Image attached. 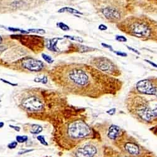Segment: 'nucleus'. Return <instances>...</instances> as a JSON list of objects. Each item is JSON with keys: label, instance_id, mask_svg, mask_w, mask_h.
Segmentation results:
<instances>
[{"label": "nucleus", "instance_id": "nucleus-1", "mask_svg": "<svg viewBox=\"0 0 157 157\" xmlns=\"http://www.w3.org/2000/svg\"><path fill=\"white\" fill-rule=\"evenodd\" d=\"M55 82L65 92L86 97L116 96L122 89L123 82L104 74L89 63H67L53 70Z\"/></svg>", "mask_w": 157, "mask_h": 157}, {"label": "nucleus", "instance_id": "nucleus-2", "mask_svg": "<svg viewBox=\"0 0 157 157\" xmlns=\"http://www.w3.org/2000/svg\"><path fill=\"white\" fill-rule=\"evenodd\" d=\"M126 105L135 118L142 123H157V77L137 82L128 94Z\"/></svg>", "mask_w": 157, "mask_h": 157}, {"label": "nucleus", "instance_id": "nucleus-3", "mask_svg": "<svg viewBox=\"0 0 157 157\" xmlns=\"http://www.w3.org/2000/svg\"><path fill=\"white\" fill-rule=\"evenodd\" d=\"M56 122L54 138L62 148H74L92 136L93 132L89 126L79 118L65 116Z\"/></svg>", "mask_w": 157, "mask_h": 157}, {"label": "nucleus", "instance_id": "nucleus-4", "mask_svg": "<svg viewBox=\"0 0 157 157\" xmlns=\"http://www.w3.org/2000/svg\"><path fill=\"white\" fill-rule=\"evenodd\" d=\"M100 18L107 23H118L133 15L139 6L138 0H87Z\"/></svg>", "mask_w": 157, "mask_h": 157}, {"label": "nucleus", "instance_id": "nucleus-5", "mask_svg": "<svg viewBox=\"0 0 157 157\" xmlns=\"http://www.w3.org/2000/svg\"><path fill=\"white\" fill-rule=\"evenodd\" d=\"M89 64L104 74L113 77L118 78L122 75V70L119 66L107 57H94L89 60Z\"/></svg>", "mask_w": 157, "mask_h": 157}, {"label": "nucleus", "instance_id": "nucleus-6", "mask_svg": "<svg viewBox=\"0 0 157 157\" xmlns=\"http://www.w3.org/2000/svg\"><path fill=\"white\" fill-rule=\"evenodd\" d=\"M74 157H104V151L101 144L95 140L83 141L72 151Z\"/></svg>", "mask_w": 157, "mask_h": 157}, {"label": "nucleus", "instance_id": "nucleus-7", "mask_svg": "<svg viewBox=\"0 0 157 157\" xmlns=\"http://www.w3.org/2000/svg\"><path fill=\"white\" fill-rule=\"evenodd\" d=\"M123 153L128 157H140L142 154V148L135 141L126 140V141H118Z\"/></svg>", "mask_w": 157, "mask_h": 157}, {"label": "nucleus", "instance_id": "nucleus-8", "mask_svg": "<svg viewBox=\"0 0 157 157\" xmlns=\"http://www.w3.org/2000/svg\"><path fill=\"white\" fill-rule=\"evenodd\" d=\"M22 65L25 69L31 72H38L43 68V63L33 58H27L22 61Z\"/></svg>", "mask_w": 157, "mask_h": 157}, {"label": "nucleus", "instance_id": "nucleus-9", "mask_svg": "<svg viewBox=\"0 0 157 157\" xmlns=\"http://www.w3.org/2000/svg\"><path fill=\"white\" fill-rule=\"evenodd\" d=\"M107 135L109 138L111 139V140H115L118 141L119 139H121V137L123 136V132H122L121 129L119 126L116 125H111L108 129Z\"/></svg>", "mask_w": 157, "mask_h": 157}, {"label": "nucleus", "instance_id": "nucleus-10", "mask_svg": "<svg viewBox=\"0 0 157 157\" xmlns=\"http://www.w3.org/2000/svg\"><path fill=\"white\" fill-rule=\"evenodd\" d=\"M60 39L61 38H54L48 40L46 43L47 48L53 52H60V50L57 45Z\"/></svg>", "mask_w": 157, "mask_h": 157}, {"label": "nucleus", "instance_id": "nucleus-11", "mask_svg": "<svg viewBox=\"0 0 157 157\" xmlns=\"http://www.w3.org/2000/svg\"><path fill=\"white\" fill-rule=\"evenodd\" d=\"M69 13L73 14V15H82V13L81 11H79L78 10L74 9L70 7H64L60 9L58 11V13Z\"/></svg>", "mask_w": 157, "mask_h": 157}, {"label": "nucleus", "instance_id": "nucleus-12", "mask_svg": "<svg viewBox=\"0 0 157 157\" xmlns=\"http://www.w3.org/2000/svg\"><path fill=\"white\" fill-rule=\"evenodd\" d=\"M108 152V153H106V156L105 155L104 157H128L122 152L111 150V152Z\"/></svg>", "mask_w": 157, "mask_h": 157}, {"label": "nucleus", "instance_id": "nucleus-13", "mask_svg": "<svg viewBox=\"0 0 157 157\" xmlns=\"http://www.w3.org/2000/svg\"><path fill=\"white\" fill-rule=\"evenodd\" d=\"M42 127L38 125H32L30 133L32 134H38L42 131Z\"/></svg>", "mask_w": 157, "mask_h": 157}, {"label": "nucleus", "instance_id": "nucleus-14", "mask_svg": "<svg viewBox=\"0 0 157 157\" xmlns=\"http://www.w3.org/2000/svg\"><path fill=\"white\" fill-rule=\"evenodd\" d=\"M64 38L67 39H69L72 41H75V42H79L82 43L84 42V40L82 38L80 37H76V36H70V35H64Z\"/></svg>", "mask_w": 157, "mask_h": 157}, {"label": "nucleus", "instance_id": "nucleus-15", "mask_svg": "<svg viewBox=\"0 0 157 157\" xmlns=\"http://www.w3.org/2000/svg\"><path fill=\"white\" fill-rule=\"evenodd\" d=\"M57 25L58 27L60 28L63 31L67 32V31H69L70 30L69 27L67 25H66L65 23H63V22H59V23H57Z\"/></svg>", "mask_w": 157, "mask_h": 157}, {"label": "nucleus", "instance_id": "nucleus-16", "mask_svg": "<svg viewBox=\"0 0 157 157\" xmlns=\"http://www.w3.org/2000/svg\"><path fill=\"white\" fill-rule=\"evenodd\" d=\"M115 40L118 42H128V38L126 37L123 35H117L115 36Z\"/></svg>", "mask_w": 157, "mask_h": 157}, {"label": "nucleus", "instance_id": "nucleus-17", "mask_svg": "<svg viewBox=\"0 0 157 157\" xmlns=\"http://www.w3.org/2000/svg\"><path fill=\"white\" fill-rule=\"evenodd\" d=\"M42 58L44 59V60L47 62V63H49V64H52V63L54 62V61L51 56L45 54H42Z\"/></svg>", "mask_w": 157, "mask_h": 157}, {"label": "nucleus", "instance_id": "nucleus-18", "mask_svg": "<svg viewBox=\"0 0 157 157\" xmlns=\"http://www.w3.org/2000/svg\"><path fill=\"white\" fill-rule=\"evenodd\" d=\"M34 81L36 82H41L42 84H47L48 82V79L46 76H43L42 77H36L34 79Z\"/></svg>", "mask_w": 157, "mask_h": 157}, {"label": "nucleus", "instance_id": "nucleus-19", "mask_svg": "<svg viewBox=\"0 0 157 157\" xmlns=\"http://www.w3.org/2000/svg\"><path fill=\"white\" fill-rule=\"evenodd\" d=\"M16 140L17 142L23 143L24 142L27 141L28 137L27 136H17L16 138Z\"/></svg>", "mask_w": 157, "mask_h": 157}, {"label": "nucleus", "instance_id": "nucleus-20", "mask_svg": "<svg viewBox=\"0 0 157 157\" xmlns=\"http://www.w3.org/2000/svg\"><path fill=\"white\" fill-rule=\"evenodd\" d=\"M28 31L30 32L35 33L41 34V35H43L45 33V30H44L43 29H29Z\"/></svg>", "mask_w": 157, "mask_h": 157}, {"label": "nucleus", "instance_id": "nucleus-21", "mask_svg": "<svg viewBox=\"0 0 157 157\" xmlns=\"http://www.w3.org/2000/svg\"><path fill=\"white\" fill-rule=\"evenodd\" d=\"M113 52L115 54L117 55L118 56H119V57H128V54L126 52H124L114 50Z\"/></svg>", "mask_w": 157, "mask_h": 157}, {"label": "nucleus", "instance_id": "nucleus-22", "mask_svg": "<svg viewBox=\"0 0 157 157\" xmlns=\"http://www.w3.org/2000/svg\"><path fill=\"white\" fill-rule=\"evenodd\" d=\"M37 140L39 141H40V143L43 145H48V143H47V141L45 140V138H44L43 136H37Z\"/></svg>", "mask_w": 157, "mask_h": 157}, {"label": "nucleus", "instance_id": "nucleus-23", "mask_svg": "<svg viewBox=\"0 0 157 157\" xmlns=\"http://www.w3.org/2000/svg\"><path fill=\"white\" fill-rule=\"evenodd\" d=\"M148 3V5L157 8V0H145Z\"/></svg>", "mask_w": 157, "mask_h": 157}, {"label": "nucleus", "instance_id": "nucleus-24", "mask_svg": "<svg viewBox=\"0 0 157 157\" xmlns=\"http://www.w3.org/2000/svg\"><path fill=\"white\" fill-rule=\"evenodd\" d=\"M126 47H127V49H128L129 50H130L131 52H133L135 53V54H136L138 55H141V53L140 52H139L138 50H136V49H134V48H133V47H129V46H128V45L126 46Z\"/></svg>", "mask_w": 157, "mask_h": 157}, {"label": "nucleus", "instance_id": "nucleus-25", "mask_svg": "<svg viewBox=\"0 0 157 157\" xmlns=\"http://www.w3.org/2000/svg\"><path fill=\"white\" fill-rule=\"evenodd\" d=\"M101 45L103 46V47H104L106 48V49H108V50H109L111 52H113L114 50L113 49V47H112L111 45H108V44L104 43H102Z\"/></svg>", "mask_w": 157, "mask_h": 157}, {"label": "nucleus", "instance_id": "nucleus-26", "mask_svg": "<svg viewBox=\"0 0 157 157\" xmlns=\"http://www.w3.org/2000/svg\"><path fill=\"white\" fill-rule=\"evenodd\" d=\"M17 145H18V142L17 141H13L11 142V143H10L8 145V147L10 149H14L17 146Z\"/></svg>", "mask_w": 157, "mask_h": 157}, {"label": "nucleus", "instance_id": "nucleus-27", "mask_svg": "<svg viewBox=\"0 0 157 157\" xmlns=\"http://www.w3.org/2000/svg\"><path fill=\"white\" fill-rule=\"evenodd\" d=\"M98 29L99 30L102 31V32H104V31H106L108 30V27L104 25V24H101V25L98 26Z\"/></svg>", "mask_w": 157, "mask_h": 157}, {"label": "nucleus", "instance_id": "nucleus-28", "mask_svg": "<svg viewBox=\"0 0 157 157\" xmlns=\"http://www.w3.org/2000/svg\"><path fill=\"white\" fill-rule=\"evenodd\" d=\"M144 60L145 61V62H146L147 63H148L149 64H150L151 65H152V66H153V67H154L157 68V64H155V63L153 62H152V61L148 60H146V59H145V60Z\"/></svg>", "mask_w": 157, "mask_h": 157}, {"label": "nucleus", "instance_id": "nucleus-29", "mask_svg": "<svg viewBox=\"0 0 157 157\" xmlns=\"http://www.w3.org/2000/svg\"><path fill=\"white\" fill-rule=\"evenodd\" d=\"M1 81L3 82L6 83V84H9V85H11V86H16L17 85H18L17 84H13V83H11V82H10L9 81H5V80L3 79H1Z\"/></svg>", "mask_w": 157, "mask_h": 157}, {"label": "nucleus", "instance_id": "nucleus-30", "mask_svg": "<svg viewBox=\"0 0 157 157\" xmlns=\"http://www.w3.org/2000/svg\"><path fill=\"white\" fill-rule=\"evenodd\" d=\"M33 150H24V151H22V152H20L18 153L19 155H22V154H24L25 153H27V152H32V151H33Z\"/></svg>", "mask_w": 157, "mask_h": 157}, {"label": "nucleus", "instance_id": "nucleus-31", "mask_svg": "<svg viewBox=\"0 0 157 157\" xmlns=\"http://www.w3.org/2000/svg\"><path fill=\"white\" fill-rule=\"evenodd\" d=\"M10 127L12 128H13L14 130H15L16 131H19L20 130V127L13 126H12V125H10Z\"/></svg>", "mask_w": 157, "mask_h": 157}, {"label": "nucleus", "instance_id": "nucleus-32", "mask_svg": "<svg viewBox=\"0 0 157 157\" xmlns=\"http://www.w3.org/2000/svg\"><path fill=\"white\" fill-rule=\"evenodd\" d=\"M4 123L3 122H0V128H1L2 127H3Z\"/></svg>", "mask_w": 157, "mask_h": 157}, {"label": "nucleus", "instance_id": "nucleus-33", "mask_svg": "<svg viewBox=\"0 0 157 157\" xmlns=\"http://www.w3.org/2000/svg\"><path fill=\"white\" fill-rule=\"evenodd\" d=\"M2 40H3V39H2V37L0 36V43L2 42Z\"/></svg>", "mask_w": 157, "mask_h": 157}, {"label": "nucleus", "instance_id": "nucleus-34", "mask_svg": "<svg viewBox=\"0 0 157 157\" xmlns=\"http://www.w3.org/2000/svg\"><path fill=\"white\" fill-rule=\"evenodd\" d=\"M46 1H48V0H46Z\"/></svg>", "mask_w": 157, "mask_h": 157}]
</instances>
